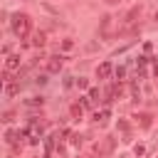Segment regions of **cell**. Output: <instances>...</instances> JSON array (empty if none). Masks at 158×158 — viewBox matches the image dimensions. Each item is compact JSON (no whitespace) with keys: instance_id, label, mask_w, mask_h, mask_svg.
Listing matches in <instances>:
<instances>
[{"instance_id":"obj_1","label":"cell","mask_w":158,"mask_h":158,"mask_svg":"<svg viewBox=\"0 0 158 158\" xmlns=\"http://www.w3.org/2000/svg\"><path fill=\"white\" fill-rule=\"evenodd\" d=\"M12 30H15V35H20V37H25L27 35V30H30V15H15V20H12Z\"/></svg>"},{"instance_id":"obj_2","label":"cell","mask_w":158,"mask_h":158,"mask_svg":"<svg viewBox=\"0 0 158 158\" xmlns=\"http://www.w3.org/2000/svg\"><path fill=\"white\" fill-rule=\"evenodd\" d=\"M111 69H114V67H111V62H104L101 67H96V77H99V79H106V77L111 74Z\"/></svg>"},{"instance_id":"obj_3","label":"cell","mask_w":158,"mask_h":158,"mask_svg":"<svg viewBox=\"0 0 158 158\" xmlns=\"http://www.w3.org/2000/svg\"><path fill=\"white\" fill-rule=\"evenodd\" d=\"M47 69H49V72H59V69H62V59H59V57H52V59L47 62Z\"/></svg>"},{"instance_id":"obj_4","label":"cell","mask_w":158,"mask_h":158,"mask_svg":"<svg viewBox=\"0 0 158 158\" xmlns=\"http://www.w3.org/2000/svg\"><path fill=\"white\" fill-rule=\"evenodd\" d=\"M17 64H20V57H7V62H5V69L10 72V69H15Z\"/></svg>"},{"instance_id":"obj_5","label":"cell","mask_w":158,"mask_h":158,"mask_svg":"<svg viewBox=\"0 0 158 158\" xmlns=\"http://www.w3.org/2000/svg\"><path fill=\"white\" fill-rule=\"evenodd\" d=\"M32 42H35V44H40V47H42V44H44V32H37V35H35V40H32Z\"/></svg>"},{"instance_id":"obj_6","label":"cell","mask_w":158,"mask_h":158,"mask_svg":"<svg viewBox=\"0 0 158 158\" xmlns=\"http://www.w3.org/2000/svg\"><path fill=\"white\" fill-rule=\"evenodd\" d=\"M72 47H74L72 40H64V42H62V49H72Z\"/></svg>"},{"instance_id":"obj_7","label":"cell","mask_w":158,"mask_h":158,"mask_svg":"<svg viewBox=\"0 0 158 158\" xmlns=\"http://www.w3.org/2000/svg\"><path fill=\"white\" fill-rule=\"evenodd\" d=\"M106 2H118V0H106Z\"/></svg>"}]
</instances>
